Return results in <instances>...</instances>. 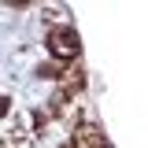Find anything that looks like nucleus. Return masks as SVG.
<instances>
[{
  "label": "nucleus",
  "instance_id": "nucleus-1",
  "mask_svg": "<svg viewBox=\"0 0 148 148\" xmlns=\"http://www.w3.org/2000/svg\"><path fill=\"white\" fill-rule=\"evenodd\" d=\"M48 52H52L56 59H78L82 41H78V34H74L71 26H56L52 34H48Z\"/></svg>",
  "mask_w": 148,
  "mask_h": 148
},
{
  "label": "nucleus",
  "instance_id": "nucleus-2",
  "mask_svg": "<svg viewBox=\"0 0 148 148\" xmlns=\"http://www.w3.org/2000/svg\"><path fill=\"white\" fill-rule=\"evenodd\" d=\"M71 148H108V141H104V130L92 126V122L78 126V130L71 133Z\"/></svg>",
  "mask_w": 148,
  "mask_h": 148
}]
</instances>
